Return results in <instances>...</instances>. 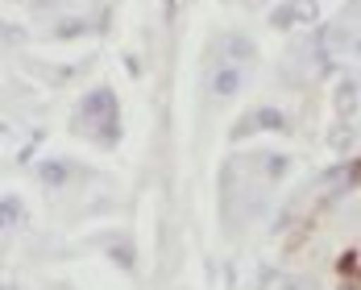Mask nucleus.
Returning a JSON list of instances; mask_svg holds the SVG:
<instances>
[{
  "label": "nucleus",
  "mask_w": 361,
  "mask_h": 290,
  "mask_svg": "<svg viewBox=\"0 0 361 290\" xmlns=\"http://www.w3.org/2000/svg\"><path fill=\"white\" fill-rule=\"evenodd\" d=\"M224 50H228V58H253V42H245L241 34H233L224 42Z\"/></svg>",
  "instance_id": "20e7f679"
},
{
  "label": "nucleus",
  "mask_w": 361,
  "mask_h": 290,
  "mask_svg": "<svg viewBox=\"0 0 361 290\" xmlns=\"http://www.w3.org/2000/svg\"><path fill=\"white\" fill-rule=\"evenodd\" d=\"M83 116H92V120H104V141H112V133H116V96H112L109 87H100L96 96H87L83 100Z\"/></svg>",
  "instance_id": "f257e3e1"
},
{
  "label": "nucleus",
  "mask_w": 361,
  "mask_h": 290,
  "mask_svg": "<svg viewBox=\"0 0 361 290\" xmlns=\"http://www.w3.org/2000/svg\"><path fill=\"white\" fill-rule=\"evenodd\" d=\"M42 179L50 182V187H54V182H67V166H63V162H59V166H54V162H50V166H46V170H42Z\"/></svg>",
  "instance_id": "39448f33"
},
{
  "label": "nucleus",
  "mask_w": 361,
  "mask_h": 290,
  "mask_svg": "<svg viewBox=\"0 0 361 290\" xmlns=\"http://www.w3.org/2000/svg\"><path fill=\"white\" fill-rule=\"evenodd\" d=\"M245 125H257V129H283L287 120H283V112H274V108H262V112H253Z\"/></svg>",
  "instance_id": "7ed1b4c3"
},
{
  "label": "nucleus",
  "mask_w": 361,
  "mask_h": 290,
  "mask_svg": "<svg viewBox=\"0 0 361 290\" xmlns=\"http://www.w3.org/2000/svg\"><path fill=\"white\" fill-rule=\"evenodd\" d=\"M212 92H216V96H237V92H241V67L224 63V67L212 75Z\"/></svg>",
  "instance_id": "f03ea898"
},
{
  "label": "nucleus",
  "mask_w": 361,
  "mask_h": 290,
  "mask_svg": "<svg viewBox=\"0 0 361 290\" xmlns=\"http://www.w3.org/2000/svg\"><path fill=\"white\" fill-rule=\"evenodd\" d=\"M4 220H8V224H13V220H17V199H13V195H8V199H4Z\"/></svg>",
  "instance_id": "423d86ee"
}]
</instances>
